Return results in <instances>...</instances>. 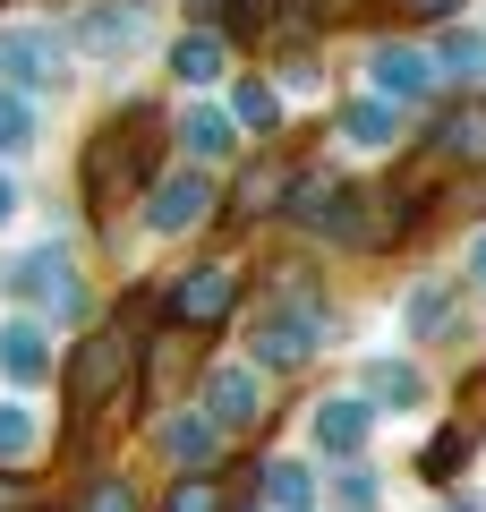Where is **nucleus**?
I'll return each mask as SVG.
<instances>
[{
  "label": "nucleus",
  "mask_w": 486,
  "mask_h": 512,
  "mask_svg": "<svg viewBox=\"0 0 486 512\" xmlns=\"http://www.w3.org/2000/svg\"><path fill=\"white\" fill-rule=\"evenodd\" d=\"M162 26V0H86L69 18V52L77 60H137Z\"/></svg>",
  "instance_id": "nucleus-2"
},
{
  "label": "nucleus",
  "mask_w": 486,
  "mask_h": 512,
  "mask_svg": "<svg viewBox=\"0 0 486 512\" xmlns=\"http://www.w3.org/2000/svg\"><path fill=\"white\" fill-rule=\"evenodd\" d=\"M282 188H290L282 171H273V163H256V171H248V188H239V205H282Z\"/></svg>",
  "instance_id": "nucleus-24"
},
{
  "label": "nucleus",
  "mask_w": 486,
  "mask_h": 512,
  "mask_svg": "<svg viewBox=\"0 0 486 512\" xmlns=\"http://www.w3.org/2000/svg\"><path fill=\"white\" fill-rule=\"evenodd\" d=\"M367 444H376V402H367V393H324V402L307 410V453H316L324 470L367 461Z\"/></svg>",
  "instance_id": "nucleus-5"
},
{
  "label": "nucleus",
  "mask_w": 486,
  "mask_h": 512,
  "mask_svg": "<svg viewBox=\"0 0 486 512\" xmlns=\"http://www.w3.org/2000/svg\"><path fill=\"white\" fill-rule=\"evenodd\" d=\"M444 512H478V504H444Z\"/></svg>",
  "instance_id": "nucleus-30"
},
{
  "label": "nucleus",
  "mask_w": 486,
  "mask_h": 512,
  "mask_svg": "<svg viewBox=\"0 0 486 512\" xmlns=\"http://www.w3.org/2000/svg\"><path fill=\"white\" fill-rule=\"evenodd\" d=\"M452 308H461V291H452V282H410V291H401V325L418 333V342H435V333H452Z\"/></svg>",
  "instance_id": "nucleus-16"
},
{
  "label": "nucleus",
  "mask_w": 486,
  "mask_h": 512,
  "mask_svg": "<svg viewBox=\"0 0 486 512\" xmlns=\"http://www.w3.org/2000/svg\"><path fill=\"white\" fill-rule=\"evenodd\" d=\"M18 205H26V188L9 180V171H0V231H9V222H18Z\"/></svg>",
  "instance_id": "nucleus-27"
},
{
  "label": "nucleus",
  "mask_w": 486,
  "mask_h": 512,
  "mask_svg": "<svg viewBox=\"0 0 486 512\" xmlns=\"http://www.w3.org/2000/svg\"><path fill=\"white\" fill-rule=\"evenodd\" d=\"M265 512H316V461L307 453H282L265 470Z\"/></svg>",
  "instance_id": "nucleus-17"
},
{
  "label": "nucleus",
  "mask_w": 486,
  "mask_h": 512,
  "mask_svg": "<svg viewBox=\"0 0 486 512\" xmlns=\"http://www.w3.org/2000/svg\"><path fill=\"white\" fill-rule=\"evenodd\" d=\"M171 128H180V146L197 154V163H222V154L239 146V120H231V103H205V94H188Z\"/></svg>",
  "instance_id": "nucleus-12"
},
{
  "label": "nucleus",
  "mask_w": 486,
  "mask_h": 512,
  "mask_svg": "<svg viewBox=\"0 0 486 512\" xmlns=\"http://www.w3.org/2000/svg\"><path fill=\"white\" fill-rule=\"evenodd\" d=\"M171 308H180V325H214V316L231 308V274H222V265H197V274L171 291Z\"/></svg>",
  "instance_id": "nucleus-18"
},
{
  "label": "nucleus",
  "mask_w": 486,
  "mask_h": 512,
  "mask_svg": "<svg viewBox=\"0 0 486 512\" xmlns=\"http://www.w3.org/2000/svg\"><path fill=\"white\" fill-rule=\"evenodd\" d=\"M162 512H222V495L205 487V478H180V487H171V504Z\"/></svg>",
  "instance_id": "nucleus-25"
},
{
  "label": "nucleus",
  "mask_w": 486,
  "mask_h": 512,
  "mask_svg": "<svg viewBox=\"0 0 486 512\" xmlns=\"http://www.w3.org/2000/svg\"><path fill=\"white\" fill-rule=\"evenodd\" d=\"M444 154H452V163H469V171H486V103H461L444 120Z\"/></svg>",
  "instance_id": "nucleus-23"
},
{
  "label": "nucleus",
  "mask_w": 486,
  "mask_h": 512,
  "mask_svg": "<svg viewBox=\"0 0 486 512\" xmlns=\"http://www.w3.org/2000/svg\"><path fill=\"white\" fill-rule=\"evenodd\" d=\"M205 410H214L222 427H248V419H265V367L239 350V359H222L214 376H205Z\"/></svg>",
  "instance_id": "nucleus-10"
},
{
  "label": "nucleus",
  "mask_w": 486,
  "mask_h": 512,
  "mask_svg": "<svg viewBox=\"0 0 486 512\" xmlns=\"http://www.w3.org/2000/svg\"><path fill=\"white\" fill-rule=\"evenodd\" d=\"M43 453V419L35 402H0V470H26Z\"/></svg>",
  "instance_id": "nucleus-20"
},
{
  "label": "nucleus",
  "mask_w": 486,
  "mask_h": 512,
  "mask_svg": "<svg viewBox=\"0 0 486 512\" xmlns=\"http://www.w3.org/2000/svg\"><path fill=\"white\" fill-rule=\"evenodd\" d=\"M435 77H461V86L486 77V35H478V26H452V35L435 43Z\"/></svg>",
  "instance_id": "nucleus-22"
},
{
  "label": "nucleus",
  "mask_w": 486,
  "mask_h": 512,
  "mask_svg": "<svg viewBox=\"0 0 486 512\" xmlns=\"http://www.w3.org/2000/svg\"><path fill=\"white\" fill-rule=\"evenodd\" d=\"M231 120H239V137H273V128H282V94H273L265 77H239L231 86Z\"/></svg>",
  "instance_id": "nucleus-21"
},
{
  "label": "nucleus",
  "mask_w": 486,
  "mask_h": 512,
  "mask_svg": "<svg viewBox=\"0 0 486 512\" xmlns=\"http://www.w3.org/2000/svg\"><path fill=\"white\" fill-rule=\"evenodd\" d=\"M86 512H137V495H128V487H94Z\"/></svg>",
  "instance_id": "nucleus-26"
},
{
  "label": "nucleus",
  "mask_w": 486,
  "mask_h": 512,
  "mask_svg": "<svg viewBox=\"0 0 486 512\" xmlns=\"http://www.w3.org/2000/svg\"><path fill=\"white\" fill-rule=\"evenodd\" d=\"M401 9H410V18H452L461 0H401Z\"/></svg>",
  "instance_id": "nucleus-28"
},
{
  "label": "nucleus",
  "mask_w": 486,
  "mask_h": 512,
  "mask_svg": "<svg viewBox=\"0 0 486 512\" xmlns=\"http://www.w3.org/2000/svg\"><path fill=\"white\" fill-rule=\"evenodd\" d=\"M69 26L52 18H0V86L18 94H60L69 86Z\"/></svg>",
  "instance_id": "nucleus-1"
},
{
  "label": "nucleus",
  "mask_w": 486,
  "mask_h": 512,
  "mask_svg": "<svg viewBox=\"0 0 486 512\" xmlns=\"http://www.w3.org/2000/svg\"><path fill=\"white\" fill-rule=\"evenodd\" d=\"M469 282H478V291H486V231L469 239Z\"/></svg>",
  "instance_id": "nucleus-29"
},
{
  "label": "nucleus",
  "mask_w": 486,
  "mask_h": 512,
  "mask_svg": "<svg viewBox=\"0 0 486 512\" xmlns=\"http://www.w3.org/2000/svg\"><path fill=\"white\" fill-rule=\"evenodd\" d=\"M120 367H128V342H120V333H94V342L69 359V402L94 410V402L111 393V376H120Z\"/></svg>",
  "instance_id": "nucleus-15"
},
{
  "label": "nucleus",
  "mask_w": 486,
  "mask_h": 512,
  "mask_svg": "<svg viewBox=\"0 0 486 512\" xmlns=\"http://www.w3.org/2000/svg\"><path fill=\"white\" fill-rule=\"evenodd\" d=\"M222 69H231V43H222L214 26H188V35H171V77H180V94L222 86Z\"/></svg>",
  "instance_id": "nucleus-13"
},
{
  "label": "nucleus",
  "mask_w": 486,
  "mask_h": 512,
  "mask_svg": "<svg viewBox=\"0 0 486 512\" xmlns=\"http://www.w3.org/2000/svg\"><path fill=\"white\" fill-rule=\"evenodd\" d=\"M316 342H324V308H316V299H299V291L265 299V308H256V325H248V359L265 367V376L307 367V359H316Z\"/></svg>",
  "instance_id": "nucleus-3"
},
{
  "label": "nucleus",
  "mask_w": 486,
  "mask_h": 512,
  "mask_svg": "<svg viewBox=\"0 0 486 512\" xmlns=\"http://www.w3.org/2000/svg\"><path fill=\"white\" fill-rule=\"evenodd\" d=\"M43 146V94L0 86V154H35Z\"/></svg>",
  "instance_id": "nucleus-19"
},
{
  "label": "nucleus",
  "mask_w": 486,
  "mask_h": 512,
  "mask_svg": "<svg viewBox=\"0 0 486 512\" xmlns=\"http://www.w3.org/2000/svg\"><path fill=\"white\" fill-rule=\"evenodd\" d=\"M359 393H367L376 410H393V419H410V410H427V367L384 350V359H367V367H359Z\"/></svg>",
  "instance_id": "nucleus-11"
},
{
  "label": "nucleus",
  "mask_w": 486,
  "mask_h": 512,
  "mask_svg": "<svg viewBox=\"0 0 486 512\" xmlns=\"http://www.w3.org/2000/svg\"><path fill=\"white\" fill-rule=\"evenodd\" d=\"M154 453L171 461V470H214V453H222V419L214 410H162L154 419Z\"/></svg>",
  "instance_id": "nucleus-7"
},
{
  "label": "nucleus",
  "mask_w": 486,
  "mask_h": 512,
  "mask_svg": "<svg viewBox=\"0 0 486 512\" xmlns=\"http://www.w3.org/2000/svg\"><path fill=\"white\" fill-rule=\"evenodd\" d=\"M367 94H384V103H427L435 94V52H418V43H376V52H367Z\"/></svg>",
  "instance_id": "nucleus-8"
},
{
  "label": "nucleus",
  "mask_w": 486,
  "mask_h": 512,
  "mask_svg": "<svg viewBox=\"0 0 486 512\" xmlns=\"http://www.w3.org/2000/svg\"><path fill=\"white\" fill-rule=\"evenodd\" d=\"M342 146L350 154H393L401 146V103H384V94H350V103H342Z\"/></svg>",
  "instance_id": "nucleus-14"
},
{
  "label": "nucleus",
  "mask_w": 486,
  "mask_h": 512,
  "mask_svg": "<svg viewBox=\"0 0 486 512\" xmlns=\"http://www.w3.org/2000/svg\"><path fill=\"white\" fill-rule=\"evenodd\" d=\"M282 205H290V222H299V231H316V239H342V248H359V239H367L359 188L333 180V171H307V180H290Z\"/></svg>",
  "instance_id": "nucleus-4"
},
{
  "label": "nucleus",
  "mask_w": 486,
  "mask_h": 512,
  "mask_svg": "<svg viewBox=\"0 0 486 512\" xmlns=\"http://www.w3.org/2000/svg\"><path fill=\"white\" fill-rule=\"evenodd\" d=\"M205 214H214V180H205L197 163H188V171H162V180L145 188V231H154V239H188Z\"/></svg>",
  "instance_id": "nucleus-6"
},
{
  "label": "nucleus",
  "mask_w": 486,
  "mask_h": 512,
  "mask_svg": "<svg viewBox=\"0 0 486 512\" xmlns=\"http://www.w3.org/2000/svg\"><path fill=\"white\" fill-rule=\"evenodd\" d=\"M0 376L18 384V393H35V384L52 376V325H43L35 308L0 316Z\"/></svg>",
  "instance_id": "nucleus-9"
}]
</instances>
